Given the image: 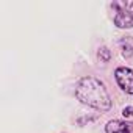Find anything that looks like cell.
<instances>
[{
	"instance_id": "2",
	"label": "cell",
	"mask_w": 133,
	"mask_h": 133,
	"mask_svg": "<svg viewBox=\"0 0 133 133\" xmlns=\"http://www.w3.org/2000/svg\"><path fill=\"white\" fill-rule=\"evenodd\" d=\"M117 8L114 16V24L119 28H131L133 27V0L114 3Z\"/></svg>"
},
{
	"instance_id": "5",
	"label": "cell",
	"mask_w": 133,
	"mask_h": 133,
	"mask_svg": "<svg viewBox=\"0 0 133 133\" xmlns=\"http://www.w3.org/2000/svg\"><path fill=\"white\" fill-rule=\"evenodd\" d=\"M121 50H122V56L130 58L133 55V38L131 36H125L124 39H121Z\"/></svg>"
},
{
	"instance_id": "7",
	"label": "cell",
	"mask_w": 133,
	"mask_h": 133,
	"mask_svg": "<svg viewBox=\"0 0 133 133\" xmlns=\"http://www.w3.org/2000/svg\"><path fill=\"white\" fill-rule=\"evenodd\" d=\"M122 114H124L125 117H131V116H133V107H127V108H124Z\"/></svg>"
},
{
	"instance_id": "1",
	"label": "cell",
	"mask_w": 133,
	"mask_h": 133,
	"mask_svg": "<svg viewBox=\"0 0 133 133\" xmlns=\"http://www.w3.org/2000/svg\"><path fill=\"white\" fill-rule=\"evenodd\" d=\"M75 97L82 103L100 111H108L111 108V99L108 91L105 89L103 83L94 77H83L77 83Z\"/></svg>"
},
{
	"instance_id": "6",
	"label": "cell",
	"mask_w": 133,
	"mask_h": 133,
	"mask_svg": "<svg viewBox=\"0 0 133 133\" xmlns=\"http://www.w3.org/2000/svg\"><path fill=\"white\" fill-rule=\"evenodd\" d=\"M110 56H111V53H110V50L107 47L99 49V58H100V61L107 63V61H110Z\"/></svg>"
},
{
	"instance_id": "4",
	"label": "cell",
	"mask_w": 133,
	"mask_h": 133,
	"mask_svg": "<svg viewBox=\"0 0 133 133\" xmlns=\"http://www.w3.org/2000/svg\"><path fill=\"white\" fill-rule=\"evenodd\" d=\"M107 133H133V122L128 121H110L107 124Z\"/></svg>"
},
{
	"instance_id": "3",
	"label": "cell",
	"mask_w": 133,
	"mask_h": 133,
	"mask_svg": "<svg viewBox=\"0 0 133 133\" xmlns=\"http://www.w3.org/2000/svg\"><path fill=\"white\" fill-rule=\"evenodd\" d=\"M114 75L121 89L127 94H133V71L128 68H117Z\"/></svg>"
}]
</instances>
